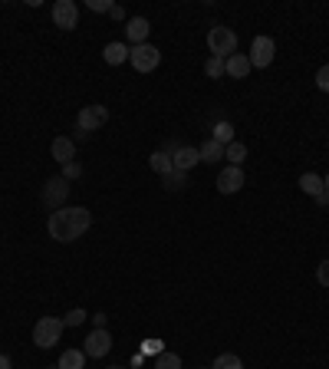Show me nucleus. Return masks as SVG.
<instances>
[{"instance_id": "obj_1", "label": "nucleus", "mask_w": 329, "mask_h": 369, "mask_svg": "<svg viewBox=\"0 0 329 369\" xmlns=\"http://www.w3.org/2000/svg\"><path fill=\"white\" fill-rule=\"evenodd\" d=\"M92 224V211L89 208H60V211H50V221H47V228H50V238L60 244H69L83 238Z\"/></svg>"}, {"instance_id": "obj_2", "label": "nucleus", "mask_w": 329, "mask_h": 369, "mask_svg": "<svg viewBox=\"0 0 329 369\" xmlns=\"http://www.w3.org/2000/svg\"><path fill=\"white\" fill-rule=\"evenodd\" d=\"M66 323L60 317H40L37 327H33V343L40 350H53V346L60 343V336H63Z\"/></svg>"}, {"instance_id": "obj_3", "label": "nucleus", "mask_w": 329, "mask_h": 369, "mask_svg": "<svg viewBox=\"0 0 329 369\" xmlns=\"http://www.w3.org/2000/svg\"><path fill=\"white\" fill-rule=\"evenodd\" d=\"M208 47H211V56H221V60H228L237 53V33L230 30V26H211L208 30Z\"/></svg>"}, {"instance_id": "obj_4", "label": "nucleus", "mask_w": 329, "mask_h": 369, "mask_svg": "<svg viewBox=\"0 0 329 369\" xmlns=\"http://www.w3.org/2000/svg\"><path fill=\"white\" fill-rule=\"evenodd\" d=\"M128 63L135 66V73H152V69H158V63H162V53H158V47H152V43H139V47L128 50Z\"/></svg>"}, {"instance_id": "obj_5", "label": "nucleus", "mask_w": 329, "mask_h": 369, "mask_svg": "<svg viewBox=\"0 0 329 369\" xmlns=\"http://www.w3.org/2000/svg\"><path fill=\"white\" fill-rule=\"evenodd\" d=\"M66 198H69V181H66L63 175H56V179H50L43 185V204H47L50 211L66 208Z\"/></svg>"}, {"instance_id": "obj_6", "label": "nucleus", "mask_w": 329, "mask_h": 369, "mask_svg": "<svg viewBox=\"0 0 329 369\" xmlns=\"http://www.w3.org/2000/svg\"><path fill=\"white\" fill-rule=\"evenodd\" d=\"M273 56H277V43L270 37H257L251 43V53H247L251 66H257V69H267V66L273 63Z\"/></svg>"}, {"instance_id": "obj_7", "label": "nucleus", "mask_w": 329, "mask_h": 369, "mask_svg": "<svg viewBox=\"0 0 329 369\" xmlns=\"http://www.w3.org/2000/svg\"><path fill=\"white\" fill-rule=\"evenodd\" d=\"M53 24L60 26V30H76L79 7L73 0H56V3H53Z\"/></svg>"}, {"instance_id": "obj_8", "label": "nucleus", "mask_w": 329, "mask_h": 369, "mask_svg": "<svg viewBox=\"0 0 329 369\" xmlns=\"http://www.w3.org/2000/svg\"><path fill=\"white\" fill-rule=\"evenodd\" d=\"M109 122V109L106 106H83V113H79V119H76V126L83 129V132H96V129H102Z\"/></svg>"}, {"instance_id": "obj_9", "label": "nucleus", "mask_w": 329, "mask_h": 369, "mask_svg": "<svg viewBox=\"0 0 329 369\" xmlns=\"http://www.w3.org/2000/svg\"><path fill=\"white\" fill-rule=\"evenodd\" d=\"M109 350H112V333H109V330H92L86 336V346H83V353L92 356V359L109 356Z\"/></svg>"}, {"instance_id": "obj_10", "label": "nucleus", "mask_w": 329, "mask_h": 369, "mask_svg": "<svg viewBox=\"0 0 329 369\" xmlns=\"http://www.w3.org/2000/svg\"><path fill=\"white\" fill-rule=\"evenodd\" d=\"M244 188V168L241 165H228L221 175H217V191L221 195H234V191Z\"/></svg>"}, {"instance_id": "obj_11", "label": "nucleus", "mask_w": 329, "mask_h": 369, "mask_svg": "<svg viewBox=\"0 0 329 369\" xmlns=\"http://www.w3.org/2000/svg\"><path fill=\"white\" fill-rule=\"evenodd\" d=\"M171 162H175V172H185V175H188L194 165H201V152H198L194 145H181V149L171 155Z\"/></svg>"}, {"instance_id": "obj_12", "label": "nucleus", "mask_w": 329, "mask_h": 369, "mask_svg": "<svg viewBox=\"0 0 329 369\" xmlns=\"http://www.w3.org/2000/svg\"><path fill=\"white\" fill-rule=\"evenodd\" d=\"M50 152H53V158H56L60 165H69V162H76V142L66 139V136H60V139H53Z\"/></svg>"}, {"instance_id": "obj_13", "label": "nucleus", "mask_w": 329, "mask_h": 369, "mask_svg": "<svg viewBox=\"0 0 329 369\" xmlns=\"http://www.w3.org/2000/svg\"><path fill=\"white\" fill-rule=\"evenodd\" d=\"M149 30H152V24L145 17H132L126 24V37L132 40V47H139V43H149Z\"/></svg>"}, {"instance_id": "obj_14", "label": "nucleus", "mask_w": 329, "mask_h": 369, "mask_svg": "<svg viewBox=\"0 0 329 369\" xmlns=\"http://www.w3.org/2000/svg\"><path fill=\"white\" fill-rule=\"evenodd\" d=\"M224 63H228V76H230V79H247V73L253 69L251 60H247L244 53H234V56H228Z\"/></svg>"}, {"instance_id": "obj_15", "label": "nucleus", "mask_w": 329, "mask_h": 369, "mask_svg": "<svg viewBox=\"0 0 329 369\" xmlns=\"http://www.w3.org/2000/svg\"><path fill=\"white\" fill-rule=\"evenodd\" d=\"M149 165H152V172H158V175H171V172H175V162H171V155L168 152H162V149H158V152H152V158H149Z\"/></svg>"}, {"instance_id": "obj_16", "label": "nucleus", "mask_w": 329, "mask_h": 369, "mask_svg": "<svg viewBox=\"0 0 329 369\" xmlns=\"http://www.w3.org/2000/svg\"><path fill=\"white\" fill-rule=\"evenodd\" d=\"M198 152H201V162H208V165H217V162L224 158V145H221V142H214V139H208L201 149H198Z\"/></svg>"}, {"instance_id": "obj_17", "label": "nucleus", "mask_w": 329, "mask_h": 369, "mask_svg": "<svg viewBox=\"0 0 329 369\" xmlns=\"http://www.w3.org/2000/svg\"><path fill=\"white\" fill-rule=\"evenodd\" d=\"M102 60H106L109 66L126 63V60H128V47H126V43H109V47L102 50Z\"/></svg>"}, {"instance_id": "obj_18", "label": "nucleus", "mask_w": 329, "mask_h": 369, "mask_svg": "<svg viewBox=\"0 0 329 369\" xmlns=\"http://www.w3.org/2000/svg\"><path fill=\"white\" fill-rule=\"evenodd\" d=\"M60 369H86V353L83 350H63V356L56 363Z\"/></svg>"}, {"instance_id": "obj_19", "label": "nucleus", "mask_w": 329, "mask_h": 369, "mask_svg": "<svg viewBox=\"0 0 329 369\" xmlns=\"http://www.w3.org/2000/svg\"><path fill=\"white\" fill-rule=\"evenodd\" d=\"M300 191H306V195H313V198H317V195H323V179H319V175H313V172H303V175H300Z\"/></svg>"}, {"instance_id": "obj_20", "label": "nucleus", "mask_w": 329, "mask_h": 369, "mask_svg": "<svg viewBox=\"0 0 329 369\" xmlns=\"http://www.w3.org/2000/svg\"><path fill=\"white\" fill-rule=\"evenodd\" d=\"M224 158H228L230 165H244V158H247V145L234 139L230 145H224Z\"/></svg>"}, {"instance_id": "obj_21", "label": "nucleus", "mask_w": 329, "mask_h": 369, "mask_svg": "<svg viewBox=\"0 0 329 369\" xmlns=\"http://www.w3.org/2000/svg\"><path fill=\"white\" fill-rule=\"evenodd\" d=\"M204 73H208V79H221V76H228V63H224L221 56H211V60L204 63Z\"/></svg>"}, {"instance_id": "obj_22", "label": "nucleus", "mask_w": 329, "mask_h": 369, "mask_svg": "<svg viewBox=\"0 0 329 369\" xmlns=\"http://www.w3.org/2000/svg\"><path fill=\"white\" fill-rule=\"evenodd\" d=\"M211 139L221 142V145H230V142H234V126H230V122H217V126L211 129Z\"/></svg>"}, {"instance_id": "obj_23", "label": "nucleus", "mask_w": 329, "mask_h": 369, "mask_svg": "<svg viewBox=\"0 0 329 369\" xmlns=\"http://www.w3.org/2000/svg\"><path fill=\"white\" fill-rule=\"evenodd\" d=\"M211 369H244V363H241V356H234V353H221Z\"/></svg>"}, {"instance_id": "obj_24", "label": "nucleus", "mask_w": 329, "mask_h": 369, "mask_svg": "<svg viewBox=\"0 0 329 369\" xmlns=\"http://www.w3.org/2000/svg\"><path fill=\"white\" fill-rule=\"evenodd\" d=\"M155 369H181V356L178 353H162V356H155Z\"/></svg>"}, {"instance_id": "obj_25", "label": "nucleus", "mask_w": 329, "mask_h": 369, "mask_svg": "<svg viewBox=\"0 0 329 369\" xmlns=\"http://www.w3.org/2000/svg\"><path fill=\"white\" fill-rule=\"evenodd\" d=\"M164 188L168 191H181L185 188V172H171V175H164Z\"/></svg>"}, {"instance_id": "obj_26", "label": "nucleus", "mask_w": 329, "mask_h": 369, "mask_svg": "<svg viewBox=\"0 0 329 369\" xmlns=\"http://www.w3.org/2000/svg\"><path fill=\"white\" fill-rule=\"evenodd\" d=\"M139 353H145V356H162L164 346H162V340H155V336H152V340H145V343H142Z\"/></svg>"}, {"instance_id": "obj_27", "label": "nucleus", "mask_w": 329, "mask_h": 369, "mask_svg": "<svg viewBox=\"0 0 329 369\" xmlns=\"http://www.w3.org/2000/svg\"><path fill=\"white\" fill-rule=\"evenodd\" d=\"M63 323L66 327H83V323H86V310H79V306L76 310H69V313L63 317Z\"/></svg>"}, {"instance_id": "obj_28", "label": "nucleus", "mask_w": 329, "mask_h": 369, "mask_svg": "<svg viewBox=\"0 0 329 369\" xmlns=\"http://www.w3.org/2000/svg\"><path fill=\"white\" fill-rule=\"evenodd\" d=\"M79 175H83V165H79V162H69V165H63V179L66 181L79 179Z\"/></svg>"}, {"instance_id": "obj_29", "label": "nucleus", "mask_w": 329, "mask_h": 369, "mask_svg": "<svg viewBox=\"0 0 329 369\" xmlns=\"http://www.w3.org/2000/svg\"><path fill=\"white\" fill-rule=\"evenodd\" d=\"M86 7H89V10H96V13H109V10H112V3H109V0H86Z\"/></svg>"}, {"instance_id": "obj_30", "label": "nucleus", "mask_w": 329, "mask_h": 369, "mask_svg": "<svg viewBox=\"0 0 329 369\" xmlns=\"http://www.w3.org/2000/svg\"><path fill=\"white\" fill-rule=\"evenodd\" d=\"M317 86L323 92H329V66H319V73H317Z\"/></svg>"}, {"instance_id": "obj_31", "label": "nucleus", "mask_w": 329, "mask_h": 369, "mask_svg": "<svg viewBox=\"0 0 329 369\" xmlns=\"http://www.w3.org/2000/svg\"><path fill=\"white\" fill-rule=\"evenodd\" d=\"M317 280L323 284V287H329V261H323V264L317 268Z\"/></svg>"}, {"instance_id": "obj_32", "label": "nucleus", "mask_w": 329, "mask_h": 369, "mask_svg": "<svg viewBox=\"0 0 329 369\" xmlns=\"http://www.w3.org/2000/svg\"><path fill=\"white\" fill-rule=\"evenodd\" d=\"M89 320L96 323V330H106V320H109V317H106V313H92V317H89Z\"/></svg>"}, {"instance_id": "obj_33", "label": "nucleus", "mask_w": 329, "mask_h": 369, "mask_svg": "<svg viewBox=\"0 0 329 369\" xmlns=\"http://www.w3.org/2000/svg\"><path fill=\"white\" fill-rule=\"evenodd\" d=\"M112 20H126V10H122V7H119V3H112Z\"/></svg>"}, {"instance_id": "obj_34", "label": "nucleus", "mask_w": 329, "mask_h": 369, "mask_svg": "<svg viewBox=\"0 0 329 369\" xmlns=\"http://www.w3.org/2000/svg\"><path fill=\"white\" fill-rule=\"evenodd\" d=\"M139 366H145V353H135V356H132V369H139Z\"/></svg>"}, {"instance_id": "obj_35", "label": "nucleus", "mask_w": 329, "mask_h": 369, "mask_svg": "<svg viewBox=\"0 0 329 369\" xmlns=\"http://www.w3.org/2000/svg\"><path fill=\"white\" fill-rule=\"evenodd\" d=\"M317 204H319V208H326V204H329V191H323V195H317Z\"/></svg>"}, {"instance_id": "obj_36", "label": "nucleus", "mask_w": 329, "mask_h": 369, "mask_svg": "<svg viewBox=\"0 0 329 369\" xmlns=\"http://www.w3.org/2000/svg\"><path fill=\"white\" fill-rule=\"evenodd\" d=\"M0 369H10V359L3 356V353H0Z\"/></svg>"}, {"instance_id": "obj_37", "label": "nucleus", "mask_w": 329, "mask_h": 369, "mask_svg": "<svg viewBox=\"0 0 329 369\" xmlns=\"http://www.w3.org/2000/svg\"><path fill=\"white\" fill-rule=\"evenodd\" d=\"M323 188H326V191H329V175H326V179H323Z\"/></svg>"}, {"instance_id": "obj_38", "label": "nucleus", "mask_w": 329, "mask_h": 369, "mask_svg": "<svg viewBox=\"0 0 329 369\" xmlns=\"http://www.w3.org/2000/svg\"><path fill=\"white\" fill-rule=\"evenodd\" d=\"M109 369H126V366H109Z\"/></svg>"}, {"instance_id": "obj_39", "label": "nucleus", "mask_w": 329, "mask_h": 369, "mask_svg": "<svg viewBox=\"0 0 329 369\" xmlns=\"http://www.w3.org/2000/svg\"><path fill=\"white\" fill-rule=\"evenodd\" d=\"M50 369H60V366H50Z\"/></svg>"}, {"instance_id": "obj_40", "label": "nucleus", "mask_w": 329, "mask_h": 369, "mask_svg": "<svg viewBox=\"0 0 329 369\" xmlns=\"http://www.w3.org/2000/svg\"><path fill=\"white\" fill-rule=\"evenodd\" d=\"M208 369H211V366H208Z\"/></svg>"}]
</instances>
